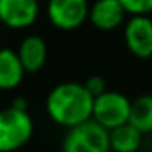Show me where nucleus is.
I'll return each instance as SVG.
<instances>
[{"label": "nucleus", "instance_id": "f257e3e1", "mask_svg": "<svg viewBox=\"0 0 152 152\" xmlns=\"http://www.w3.org/2000/svg\"><path fill=\"white\" fill-rule=\"evenodd\" d=\"M94 96L83 83L64 81L53 87L46 97L48 117L64 127H73L92 118Z\"/></svg>", "mask_w": 152, "mask_h": 152}, {"label": "nucleus", "instance_id": "f03ea898", "mask_svg": "<svg viewBox=\"0 0 152 152\" xmlns=\"http://www.w3.org/2000/svg\"><path fill=\"white\" fill-rule=\"evenodd\" d=\"M34 134V122L27 110L7 106L0 110V152H18Z\"/></svg>", "mask_w": 152, "mask_h": 152}, {"label": "nucleus", "instance_id": "7ed1b4c3", "mask_svg": "<svg viewBox=\"0 0 152 152\" xmlns=\"http://www.w3.org/2000/svg\"><path fill=\"white\" fill-rule=\"evenodd\" d=\"M67 129L69 131L62 142V152H112L108 129L94 118Z\"/></svg>", "mask_w": 152, "mask_h": 152}, {"label": "nucleus", "instance_id": "20e7f679", "mask_svg": "<svg viewBox=\"0 0 152 152\" xmlns=\"http://www.w3.org/2000/svg\"><path fill=\"white\" fill-rule=\"evenodd\" d=\"M131 99L117 90H104L94 97L92 103V118L106 127L108 131L129 120Z\"/></svg>", "mask_w": 152, "mask_h": 152}, {"label": "nucleus", "instance_id": "39448f33", "mask_svg": "<svg viewBox=\"0 0 152 152\" xmlns=\"http://www.w3.org/2000/svg\"><path fill=\"white\" fill-rule=\"evenodd\" d=\"M88 0H48L46 14L53 27L60 30H75L88 18Z\"/></svg>", "mask_w": 152, "mask_h": 152}, {"label": "nucleus", "instance_id": "423d86ee", "mask_svg": "<svg viewBox=\"0 0 152 152\" xmlns=\"http://www.w3.org/2000/svg\"><path fill=\"white\" fill-rule=\"evenodd\" d=\"M124 41L136 58L152 57V20L149 14H134L124 25Z\"/></svg>", "mask_w": 152, "mask_h": 152}, {"label": "nucleus", "instance_id": "0eeeda50", "mask_svg": "<svg viewBox=\"0 0 152 152\" xmlns=\"http://www.w3.org/2000/svg\"><path fill=\"white\" fill-rule=\"evenodd\" d=\"M39 16L37 0H0V23L23 30L36 23Z\"/></svg>", "mask_w": 152, "mask_h": 152}, {"label": "nucleus", "instance_id": "6e6552de", "mask_svg": "<svg viewBox=\"0 0 152 152\" xmlns=\"http://www.w3.org/2000/svg\"><path fill=\"white\" fill-rule=\"evenodd\" d=\"M97 30L110 32L120 27L126 20V11L120 0H92L87 18Z\"/></svg>", "mask_w": 152, "mask_h": 152}, {"label": "nucleus", "instance_id": "1a4fd4ad", "mask_svg": "<svg viewBox=\"0 0 152 152\" xmlns=\"http://www.w3.org/2000/svg\"><path fill=\"white\" fill-rule=\"evenodd\" d=\"M16 53L20 57V62L25 73H37L46 64L48 46H46V41L39 36H27L20 42V48Z\"/></svg>", "mask_w": 152, "mask_h": 152}, {"label": "nucleus", "instance_id": "9d476101", "mask_svg": "<svg viewBox=\"0 0 152 152\" xmlns=\"http://www.w3.org/2000/svg\"><path fill=\"white\" fill-rule=\"evenodd\" d=\"M25 69L20 62V57L11 48L0 46V90H12L16 88L23 78Z\"/></svg>", "mask_w": 152, "mask_h": 152}, {"label": "nucleus", "instance_id": "9b49d317", "mask_svg": "<svg viewBox=\"0 0 152 152\" xmlns=\"http://www.w3.org/2000/svg\"><path fill=\"white\" fill-rule=\"evenodd\" d=\"M110 149L113 152H138L143 142V134L131 124L124 122L110 131Z\"/></svg>", "mask_w": 152, "mask_h": 152}, {"label": "nucleus", "instance_id": "f8f14e48", "mask_svg": "<svg viewBox=\"0 0 152 152\" xmlns=\"http://www.w3.org/2000/svg\"><path fill=\"white\" fill-rule=\"evenodd\" d=\"M142 134L152 133V94H143L131 101L129 120Z\"/></svg>", "mask_w": 152, "mask_h": 152}, {"label": "nucleus", "instance_id": "ddd939ff", "mask_svg": "<svg viewBox=\"0 0 152 152\" xmlns=\"http://www.w3.org/2000/svg\"><path fill=\"white\" fill-rule=\"evenodd\" d=\"M126 14H151L152 12V0H120Z\"/></svg>", "mask_w": 152, "mask_h": 152}, {"label": "nucleus", "instance_id": "4468645a", "mask_svg": "<svg viewBox=\"0 0 152 152\" xmlns=\"http://www.w3.org/2000/svg\"><path fill=\"white\" fill-rule=\"evenodd\" d=\"M83 85L87 87V90H88L94 97L106 90V81H104V78H103V76H90V78H87V80H85V83H83Z\"/></svg>", "mask_w": 152, "mask_h": 152}, {"label": "nucleus", "instance_id": "2eb2a0df", "mask_svg": "<svg viewBox=\"0 0 152 152\" xmlns=\"http://www.w3.org/2000/svg\"><path fill=\"white\" fill-rule=\"evenodd\" d=\"M88 2H92V0H88Z\"/></svg>", "mask_w": 152, "mask_h": 152}]
</instances>
